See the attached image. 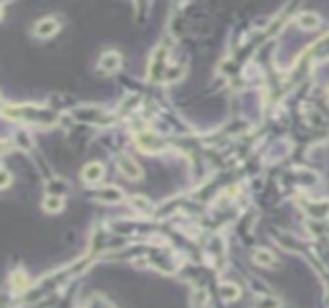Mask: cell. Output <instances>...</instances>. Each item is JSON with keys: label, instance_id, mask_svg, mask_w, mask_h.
<instances>
[{"label": "cell", "instance_id": "obj_1", "mask_svg": "<svg viewBox=\"0 0 329 308\" xmlns=\"http://www.w3.org/2000/svg\"><path fill=\"white\" fill-rule=\"evenodd\" d=\"M58 27H60V24H58L54 18H45V20H41V22L35 25V35L43 39L52 37V35L58 31Z\"/></svg>", "mask_w": 329, "mask_h": 308}, {"label": "cell", "instance_id": "obj_2", "mask_svg": "<svg viewBox=\"0 0 329 308\" xmlns=\"http://www.w3.org/2000/svg\"><path fill=\"white\" fill-rule=\"evenodd\" d=\"M120 168H122V173L125 177H129V179H139L143 172H141V168H139V164L135 160H131L129 156H123L120 158Z\"/></svg>", "mask_w": 329, "mask_h": 308}, {"label": "cell", "instance_id": "obj_3", "mask_svg": "<svg viewBox=\"0 0 329 308\" xmlns=\"http://www.w3.org/2000/svg\"><path fill=\"white\" fill-rule=\"evenodd\" d=\"M137 145L146 150V152H152V150H158V148H164V143H160L158 139L150 133H145V135L137 137Z\"/></svg>", "mask_w": 329, "mask_h": 308}, {"label": "cell", "instance_id": "obj_4", "mask_svg": "<svg viewBox=\"0 0 329 308\" xmlns=\"http://www.w3.org/2000/svg\"><path fill=\"white\" fill-rule=\"evenodd\" d=\"M120 54L118 52H106L102 58H100V68L104 70V72H108V74H112V72H116L118 68H120Z\"/></svg>", "mask_w": 329, "mask_h": 308}, {"label": "cell", "instance_id": "obj_5", "mask_svg": "<svg viewBox=\"0 0 329 308\" xmlns=\"http://www.w3.org/2000/svg\"><path fill=\"white\" fill-rule=\"evenodd\" d=\"M102 173H104L102 166L97 164V162H93V164L85 166V170H83V179H85L87 183H97L98 179L102 177Z\"/></svg>", "mask_w": 329, "mask_h": 308}, {"label": "cell", "instance_id": "obj_6", "mask_svg": "<svg viewBox=\"0 0 329 308\" xmlns=\"http://www.w3.org/2000/svg\"><path fill=\"white\" fill-rule=\"evenodd\" d=\"M254 262L256 264H260V266H273L275 256H273L269 250L262 248V250H256L254 252Z\"/></svg>", "mask_w": 329, "mask_h": 308}, {"label": "cell", "instance_id": "obj_7", "mask_svg": "<svg viewBox=\"0 0 329 308\" xmlns=\"http://www.w3.org/2000/svg\"><path fill=\"white\" fill-rule=\"evenodd\" d=\"M308 212H310V216H314V218H325L329 214V202H314V204H308Z\"/></svg>", "mask_w": 329, "mask_h": 308}, {"label": "cell", "instance_id": "obj_8", "mask_svg": "<svg viewBox=\"0 0 329 308\" xmlns=\"http://www.w3.org/2000/svg\"><path fill=\"white\" fill-rule=\"evenodd\" d=\"M298 25L302 29H314L319 25V18L316 14H302V16H298Z\"/></svg>", "mask_w": 329, "mask_h": 308}, {"label": "cell", "instance_id": "obj_9", "mask_svg": "<svg viewBox=\"0 0 329 308\" xmlns=\"http://www.w3.org/2000/svg\"><path fill=\"white\" fill-rule=\"evenodd\" d=\"M43 208L47 210V212H60L64 208V200L60 197H49L45 198V204H43Z\"/></svg>", "mask_w": 329, "mask_h": 308}, {"label": "cell", "instance_id": "obj_10", "mask_svg": "<svg viewBox=\"0 0 329 308\" xmlns=\"http://www.w3.org/2000/svg\"><path fill=\"white\" fill-rule=\"evenodd\" d=\"M219 291H221L223 298H227V300H235V298L239 296V289L231 283H223L221 287H219Z\"/></svg>", "mask_w": 329, "mask_h": 308}, {"label": "cell", "instance_id": "obj_11", "mask_svg": "<svg viewBox=\"0 0 329 308\" xmlns=\"http://www.w3.org/2000/svg\"><path fill=\"white\" fill-rule=\"evenodd\" d=\"M100 198H108L110 202H116V200H122V191L116 189V187H108L100 193Z\"/></svg>", "mask_w": 329, "mask_h": 308}, {"label": "cell", "instance_id": "obj_12", "mask_svg": "<svg viewBox=\"0 0 329 308\" xmlns=\"http://www.w3.org/2000/svg\"><path fill=\"white\" fill-rule=\"evenodd\" d=\"M254 308H279V300H275V298H268V296H264V298H260V300L256 302Z\"/></svg>", "mask_w": 329, "mask_h": 308}, {"label": "cell", "instance_id": "obj_13", "mask_svg": "<svg viewBox=\"0 0 329 308\" xmlns=\"http://www.w3.org/2000/svg\"><path fill=\"white\" fill-rule=\"evenodd\" d=\"M146 198H143V197H135L133 198V204L137 206V208H143V210H148L150 206H148V202H145Z\"/></svg>", "mask_w": 329, "mask_h": 308}, {"label": "cell", "instance_id": "obj_14", "mask_svg": "<svg viewBox=\"0 0 329 308\" xmlns=\"http://www.w3.org/2000/svg\"><path fill=\"white\" fill-rule=\"evenodd\" d=\"M8 185H10V173L6 172V170H2V187L6 189Z\"/></svg>", "mask_w": 329, "mask_h": 308}, {"label": "cell", "instance_id": "obj_15", "mask_svg": "<svg viewBox=\"0 0 329 308\" xmlns=\"http://www.w3.org/2000/svg\"><path fill=\"white\" fill-rule=\"evenodd\" d=\"M327 99H329V93H327Z\"/></svg>", "mask_w": 329, "mask_h": 308}]
</instances>
